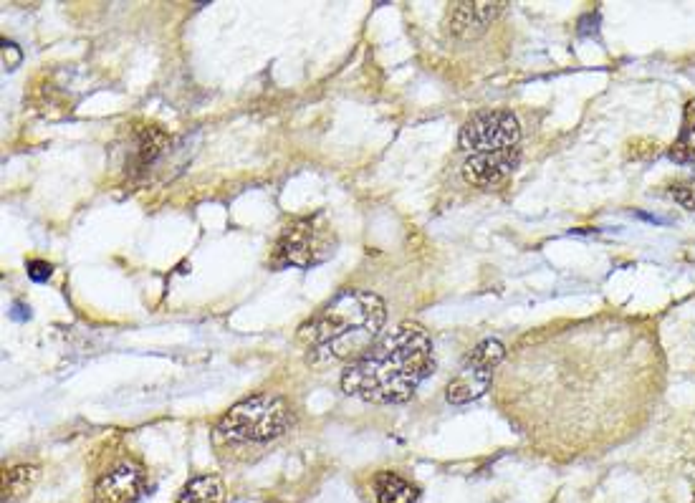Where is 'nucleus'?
Segmentation results:
<instances>
[{"mask_svg":"<svg viewBox=\"0 0 695 503\" xmlns=\"http://www.w3.org/2000/svg\"><path fill=\"white\" fill-rule=\"evenodd\" d=\"M435 370L433 342L425 327L402 322L342 375L347 395L377 405L407 402Z\"/></svg>","mask_w":695,"mask_h":503,"instance_id":"f257e3e1","label":"nucleus"},{"mask_svg":"<svg viewBox=\"0 0 695 503\" xmlns=\"http://www.w3.org/2000/svg\"><path fill=\"white\" fill-rule=\"evenodd\" d=\"M387 322L385 301L372 291L344 289L299 329L311 362H357L375 347Z\"/></svg>","mask_w":695,"mask_h":503,"instance_id":"f03ea898","label":"nucleus"},{"mask_svg":"<svg viewBox=\"0 0 695 503\" xmlns=\"http://www.w3.org/2000/svg\"><path fill=\"white\" fill-rule=\"evenodd\" d=\"M294 423L289 405L281 397L256 395L238 402L218 423L220 438L233 443H268L286 433Z\"/></svg>","mask_w":695,"mask_h":503,"instance_id":"7ed1b4c3","label":"nucleus"},{"mask_svg":"<svg viewBox=\"0 0 695 503\" xmlns=\"http://www.w3.org/2000/svg\"><path fill=\"white\" fill-rule=\"evenodd\" d=\"M337 251V236L324 215L296 218L286 225L273 248V266L314 268L329 261Z\"/></svg>","mask_w":695,"mask_h":503,"instance_id":"20e7f679","label":"nucleus"},{"mask_svg":"<svg viewBox=\"0 0 695 503\" xmlns=\"http://www.w3.org/2000/svg\"><path fill=\"white\" fill-rule=\"evenodd\" d=\"M521 124L508 109L476 112L460 129V150L466 157H493L521 150Z\"/></svg>","mask_w":695,"mask_h":503,"instance_id":"39448f33","label":"nucleus"},{"mask_svg":"<svg viewBox=\"0 0 695 503\" xmlns=\"http://www.w3.org/2000/svg\"><path fill=\"white\" fill-rule=\"evenodd\" d=\"M503 354H506V347L498 339H483L481 344H476V349L460 364L458 375L448 382L445 397L450 405H466V402L478 400L491 387L493 370L503 362Z\"/></svg>","mask_w":695,"mask_h":503,"instance_id":"423d86ee","label":"nucleus"},{"mask_svg":"<svg viewBox=\"0 0 695 503\" xmlns=\"http://www.w3.org/2000/svg\"><path fill=\"white\" fill-rule=\"evenodd\" d=\"M145 493V471L134 463H119L94 486V503H137Z\"/></svg>","mask_w":695,"mask_h":503,"instance_id":"0eeeda50","label":"nucleus"},{"mask_svg":"<svg viewBox=\"0 0 695 503\" xmlns=\"http://www.w3.org/2000/svg\"><path fill=\"white\" fill-rule=\"evenodd\" d=\"M503 6L506 3H471V0L453 3L448 16L450 36L458 38V41H473V38L488 31V26L496 21Z\"/></svg>","mask_w":695,"mask_h":503,"instance_id":"6e6552de","label":"nucleus"},{"mask_svg":"<svg viewBox=\"0 0 695 503\" xmlns=\"http://www.w3.org/2000/svg\"><path fill=\"white\" fill-rule=\"evenodd\" d=\"M170 147V137L157 127H145L137 132V147H134V167L145 170L155 165L157 157Z\"/></svg>","mask_w":695,"mask_h":503,"instance_id":"1a4fd4ad","label":"nucleus"},{"mask_svg":"<svg viewBox=\"0 0 695 503\" xmlns=\"http://www.w3.org/2000/svg\"><path fill=\"white\" fill-rule=\"evenodd\" d=\"M375 493L377 503H417V498H420V491L407 478L397 476L392 471H385L377 476Z\"/></svg>","mask_w":695,"mask_h":503,"instance_id":"9d476101","label":"nucleus"},{"mask_svg":"<svg viewBox=\"0 0 695 503\" xmlns=\"http://www.w3.org/2000/svg\"><path fill=\"white\" fill-rule=\"evenodd\" d=\"M38 481L36 466H13L3 473V503H16L31 493Z\"/></svg>","mask_w":695,"mask_h":503,"instance_id":"9b49d317","label":"nucleus"},{"mask_svg":"<svg viewBox=\"0 0 695 503\" xmlns=\"http://www.w3.org/2000/svg\"><path fill=\"white\" fill-rule=\"evenodd\" d=\"M177 503H225V488L218 476H198L185 486Z\"/></svg>","mask_w":695,"mask_h":503,"instance_id":"f8f14e48","label":"nucleus"},{"mask_svg":"<svg viewBox=\"0 0 695 503\" xmlns=\"http://www.w3.org/2000/svg\"><path fill=\"white\" fill-rule=\"evenodd\" d=\"M670 157L678 165H695V102L685 104L683 129H680V137L670 150Z\"/></svg>","mask_w":695,"mask_h":503,"instance_id":"ddd939ff","label":"nucleus"},{"mask_svg":"<svg viewBox=\"0 0 695 503\" xmlns=\"http://www.w3.org/2000/svg\"><path fill=\"white\" fill-rule=\"evenodd\" d=\"M673 198L678 200L683 208L695 210V172H693V177H688L685 182H678V185H675Z\"/></svg>","mask_w":695,"mask_h":503,"instance_id":"4468645a","label":"nucleus"},{"mask_svg":"<svg viewBox=\"0 0 695 503\" xmlns=\"http://www.w3.org/2000/svg\"><path fill=\"white\" fill-rule=\"evenodd\" d=\"M21 59H23V54H21V49H18L16 43L3 41V66H6V71L16 69V66L21 64Z\"/></svg>","mask_w":695,"mask_h":503,"instance_id":"2eb2a0df","label":"nucleus"},{"mask_svg":"<svg viewBox=\"0 0 695 503\" xmlns=\"http://www.w3.org/2000/svg\"><path fill=\"white\" fill-rule=\"evenodd\" d=\"M54 273V266L46 261H28V276L33 281H46Z\"/></svg>","mask_w":695,"mask_h":503,"instance_id":"dca6fc26","label":"nucleus"},{"mask_svg":"<svg viewBox=\"0 0 695 503\" xmlns=\"http://www.w3.org/2000/svg\"><path fill=\"white\" fill-rule=\"evenodd\" d=\"M690 503H695V498H693V501H690Z\"/></svg>","mask_w":695,"mask_h":503,"instance_id":"f3484780","label":"nucleus"}]
</instances>
